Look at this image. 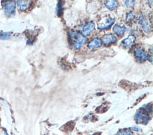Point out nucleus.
<instances>
[{
	"label": "nucleus",
	"instance_id": "7ed1b4c3",
	"mask_svg": "<svg viewBox=\"0 0 153 135\" xmlns=\"http://www.w3.org/2000/svg\"><path fill=\"white\" fill-rule=\"evenodd\" d=\"M134 56L136 60L140 63L144 62L147 58L146 52L141 49H137L134 51Z\"/></svg>",
	"mask_w": 153,
	"mask_h": 135
},
{
	"label": "nucleus",
	"instance_id": "39448f33",
	"mask_svg": "<svg viewBox=\"0 0 153 135\" xmlns=\"http://www.w3.org/2000/svg\"><path fill=\"white\" fill-rule=\"evenodd\" d=\"M102 40L103 43H104V45L108 46V45L115 42L117 40V39L114 34H105V36H103Z\"/></svg>",
	"mask_w": 153,
	"mask_h": 135
},
{
	"label": "nucleus",
	"instance_id": "0eeeda50",
	"mask_svg": "<svg viewBox=\"0 0 153 135\" xmlns=\"http://www.w3.org/2000/svg\"><path fill=\"white\" fill-rule=\"evenodd\" d=\"M16 8V3L14 1H8L5 7V11L8 15H11L14 13Z\"/></svg>",
	"mask_w": 153,
	"mask_h": 135
},
{
	"label": "nucleus",
	"instance_id": "f03ea898",
	"mask_svg": "<svg viewBox=\"0 0 153 135\" xmlns=\"http://www.w3.org/2000/svg\"><path fill=\"white\" fill-rule=\"evenodd\" d=\"M115 19L108 17L102 18L97 24L98 29L100 30H106L108 29L114 23Z\"/></svg>",
	"mask_w": 153,
	"mask_h": 135
},
{
	"label": "nucleus",
	"instance_id": "dca6fc26",
	"mask_svg": "<svg viewBox=\"0 0 153 135\" xmlns=\"http://www.w3.org/2000/svg\"><path fill=\"white\" fill-rule=\"evenodd\" d=\"M134 17V13L133 11H131L130 12H128L126 16V21H130L131 20H132Z\"/></svg>",
	"mask_w": 153,
	"mask_h": 135
},
{
	"label": "nucleus",
	"instance_id": "6e6552de",
	"mask_svg": "<svg viewBox=\"0 0 153 135\" xmlns=\"http://www.w3.org/2000/svg\"><path fill=\"white\" fill-rule=\"evenodd\" d=\"M102 45V40L99 37H94L89 43L88 44V46L90 49L92 50L94 48H99Z\"/></svg>",
	"mask_w": 153,
	"mask_h": 135
},
{
	"label": "nucleus",
	"instance_id": "9d476101",
	"mask_svg": "<svg viewBox=\"0 0 153 135\" xmlns=\"http://www.w3.org/2000/svg\"><path fill=\"white\" fill-rule=\"evenodd\" d=\"M136 39V37L133 35H129L127 37H126L125 39L123 40V43L124 46L126 48H128L132 45V44L134 43V40Z\"/></svg>",
	"mask_w": 153,
	"mask_h": 135
},
{
	"label": "nucleus",
	"instance_id": "6ab92c4d",
	"mask_svg": "<svg viewBox=\"0 0 153 135\" xmlns=\"http://www.w3.org/2000/svg\"><path fill=\"white\" fill-rule=\"evenodd\" d=\"M131 129L134 130V131H139L140 130V129L138 128V127H131Z\"/></svg>",
	"mask_w": 153,
	"mask_h": 135
},
{
	"label": "nucleus",
	"instance_id": "aec40b11",
	"mask_svg": "<svg viewBox=\"0 0 153 135\" xmlns=\"http://www.w3.org/2000/svg\"><path fill=\"white\" fill-rule=\"evenodd\" d=\"M5 135H8V134L7 133H5Z\"/></svg>",
	"mask_w": 153,
	"mask_h": 135
},
{
	"label": "nucleus",
	"instance_id": "4468645a",
	"mask_svg": "<svg viewBox=\"0 0 153 135\" xmlns=\"http://www.w3.org/2000/svg\"><path fill=\"white\" fill-rule=\"evenodd\" d=\"M56 13L57 15L60 16L62 13V1H59L57 5V8H56Z\"/></svg>",
	"mask_w": 153,
	"mask_h": 135
},
{
	"label": "nucleus",
	"instance_id": "f257e3e1",
	"mask_svg": "<svg viewBox=\"0 0 153 135\" xmlns=\"http://www.w3.org/2000/svg\"><path fill=\"white\" fill-rule=\"evenodd\" d=\"M68 34L72 42V46L75 49H79L87 40L85 37L78 32H69Z\"/></svg>",
	"mask_w": 153,
	"mask_h": 135
},
{
	"label": "nucleus",
	"instance_id": "423d86ee",
	"mask_svg": "<svg viewBox=\"0 0 153 135\" xmlns=\"http://www.w3.org/2000/svg\"><path fill=\"white\" fill-rule=\"evenodd\" d=\"M140 23L145 32H146V33H149L151 32V24L146 18L144 17H141L140 20Z\"/></svg>",
	"mask_w": 153,
	"mask_h": 135
},
{
	"label": "nucleus",
	"instance_id": "a211bd4d",
	"mask_svg": "<svg viewBox=\"0 0 153 135\" xmlns=\"http://www.w3.org/2000/svg\"><path fill=\"white\" fill-rule=\"evenodd\" d=\"M121 133L122 135H133V133L130 131H128V130H124V131H121Z\"/></svg>",
	"mask_w": 153,
	"mask_h": 135
},
{
	"label": "nucleus",
	"instance_id": "1a4fd4ad",
	"mask_svg": "<svg viewBox=\"0 0 153 135\" xmlns=\"http://www.w3.org/2000/svg\"><path fill=\"white\" fill-rule=\"evenodd\" d=\"M31 4L30 1H18L17 5L21 11H25L28 8H29Z\"/></svg>",
	"mask_w": 153,
	"mask_h": 135
},
{
	"label": "nucleus",
	"instance_id": "9b49d317",
	"mask_svg": "<svg viewBox=\"0 0 153 135\" xmlns=\"http://www.w3.org/2000/svg\"><path fill=\"white\" fill-rule=\"evenodd\" d=\"M113 31L118 36H121L126 31V27L124 26H120L119 24H115L113 27Z\"/></svg>",
	"mask_w": 153,
	"mask_h": 135
},
{
	"label": "nucleus",
	"instance_id": "f8f14e48",
	"mask_svg": "<svg viewBox=\"0 0 153 135\" xmlns=\"http://www.w3.org/2000/svg\"><path fill=\"white\" fill-rule=\"evenodd\" d=\"M105 5L109 10H112L118 6V2L115 0H108L105 1Z\"/></svg>",
	"mask_w": 153,
	"mask_h": 135
},
{
	"label": "nucleus",
	"instance_id": "2eb2a0df",
	"mask_svg": "<svg viewBox=\"0 0 153 135\" xmlns=\"http://www.w3.org/2000/svg\"><path fill=\"white\" fill-rule=\"evenodd\" d=\"M11 35L10 32H4L0 34V39L2 40H7L8 39Z\"/></svg>",
	"mask_w": 153,
	"mask_h": 135
},
{
	"label": "nucleus",
	"instance_id": "20e7f679",
	"mask_svg": "<svg viewBox=\"0 0 153 135\" xmlns=\"http://www.w3.org/2000/svg\"><path fill=\"white\" fill-rule=\"evenodd\" d=\"M95 26L94 24L90 21L87 23L83 27H82V35L85 37L89 35L92 31L94 29Z\"/></svg>",
	"mask_w": 153,
	"mask_h": 135
},
{
	"label": "nucleus",
	"instance_id": "ddd939ff",
	"mask_svg": "<svg viewBox=\"0 0 153 135\" xmlns=\"http://www.w3.org/2000/svg\"><path fill=\"white\" fill-rule=\"evenodd\" d=\"M136 119L139 123L143 124L144 122L148 121V118L146 115H145L142 112H139L136 114Z\"/></svg>",
	"mask_w": 153,
	"mask_h": 135
},
{
	"label": "nucleus",
	"instance_id": "f3484780",
	"mask_svg": "<svg viewBox=\"0 0 153 135\" xmlns=\"http://www.w3.org/2000/svg\"><path fill=\"white\" fill-rule=\"evenodd\" d=\"M125 4L127 7H131L134 5V1H125Z\"/></svg>",
	"mask_w": 153,
	"mask_h": 135
}]
</instances>
